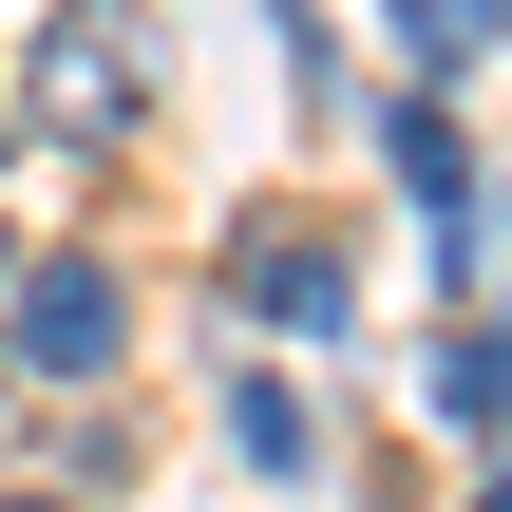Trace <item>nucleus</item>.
<instances>
[{
    "mask_svg": "<svg viewBox=\"0 0 512 512\" xmlns=\"http://www.w3.org/2000/svg\"><path fill=\"white\" fill-rule=\"evenodd\" d=\"M456 19H475V38H494V19H512V0H456Z\"/></svg>",
    "mask_w": 512,
    "mask_h": 512,
    "instance_id": "7",
    "label": "nucleus"
},
{
    "mask_svg": "<svg viewBox=\"0 0 512 512\" xmlns=\"http://www.w3.org/2000/svg\"><path fill=\"white\" fill-rule=\"evenodd\" d=\"M0 266H19V228H0Z\"/></svg>",
    "mask_w": 512,
    "mask_h": 512,
    "instance_id": "10",
    "label": "nucleus"
},
{
    "mask_svg": "<svg viewBox=\"0 0 512 512\" xmlns=\"http://www.w3.org/2000/svg\"><path fill=\"white\" fill-rule=\"evenodd\" d=\"M475 512H512V475H494V494H475Z\"/></svg>",
    "mask_w": 512,
    "mask_h": 512,
    "instance_id": "9",
    "label": "nucleus"
},
{
    "mask_svg": "<svg viewBox=\"0 0 512 512\" xmlns=\"http://www.w3.org/2000/svg\"><path fill=\"white\" fill-rule=\"evenodd\" d=\"M114 361H133V285H114L95 247H19V266H0V380H76V399H95Z\"/></svg>",
    "mask_w": 512,
    "mask_h": 512,
    "instance_id": "2",
    "label": "nucleus"
},
{
    "mask_svg": "<svg viewBox=\"0 0 512 512\" xmlns=\"http://www.w3.org/2000/svg\"><path fill=\"white\" fill-rule=\"evenodd\" d=\"M437 418H475V437H494V418H512V323H475V342L437 361Z\"/></svg>",
    "mask_w": 512,
    "mask_h": 512,
    "instance_id": "6",
    "label": "nucleus"
},
{
    "mask_svg": "<svg viewBox=\"0 0 512 512\" xmlns=\"http://www.w3.org/2000/svg\"><path fill=\"white\" fill-rule=\"evenodd\" d=\"M209 285H228V323H285V342H342V323H361V247L304 228V209H247V228L209 247Z\"/></svg>",
    "mask_w": 512,
    "mask_h": 512,
    "instance_id": "3",
    "label": "nucleus"
},
{
    "mask_svg": "<svg viewBox=\"0 0 512 512\" xmlns=\"http://www.w3.org/2000/svg\"><path fill=\"white\" fill-rule=\"evenodd\" d=\"M380 152H399V190L437 209V247H475V171H456V114H437V95H399V114H380Z\"/></svg>",
    "mask_w": 512,
    "mask_h": 512,
    "instance_id": "4",
    "label": "nucleus"
},
{
    "mask_svg": "<svg viewBox=\"0 0 512 512\" xmlns=\"http://www.w3.org/2000/svg\"><path fill=\"white\" fill-rule=\"evenodd\" d=\"M0 512H76V494H0Z\"/></svg>",
    "mask_w": 512,
    "mask_h": 512,
    "instance_id": "8",
    "label": "nucleus"
},
{
    "mask_svg": "<svg viewBox=\"0 0 512 512\" xmlns=\"http://www.w3.org/2000/svg\"><path fill=\"white\" fill-rule=\"evenodd\" d=\"M228 437H247V456H266V475H323V418H304V399H285V380H228Z\"/></svg>",
    "mask_w": 512,
    "mask_h": 512,
    "instance_id": "5",
    "label": "nucleus"
},
{
    "mask_svg": "<svg viewBox=\"0 0 512 512\" xmlns=\"http://www.w3.org/2000/svg\"><path fill=\"white\" fill-rule=\"evenodd\" d=\"M19 114H38L57 152H133V133H152V19H133V0H57V19L19 38Z\"/></svg>",
    "mask_w": 512,
    "mask_h": 512,
    "instance_id": "1",
    "label": "nucleus"
}]
</instances>
